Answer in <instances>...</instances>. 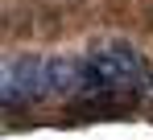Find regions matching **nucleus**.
<instances>
[{"label":"nucleus","instance_id":"obj_1","mask_svg":"<svg viewBox=\"0 0 153 140\" xmlns=\"http://www.w3.org/2000/svg\"><path fill=\"white\" fill-rule=\"evenodd\" d=\"M95 95H153V70L128 41H103L83 54V99Z\"/></svg>","mask_w":153,"mask_h":140},{"label":"nucleus","instance_id":"obj_2","mask_svg":"<svg viewBox=\"0 0 153 140\" xmlns=\"http://www.w3.org/2000/svg\"><path fill=\"white\" fill-rule=\"evenodd\" d=\"M54 95H58V58L17 54V58L4 62V74H0L4 107H25V103L54 99Z\"/></svg>","mask_w":153,"mask_h":140}]
</instances>
